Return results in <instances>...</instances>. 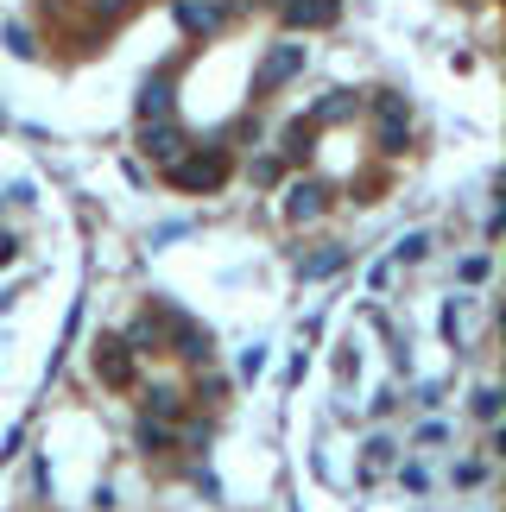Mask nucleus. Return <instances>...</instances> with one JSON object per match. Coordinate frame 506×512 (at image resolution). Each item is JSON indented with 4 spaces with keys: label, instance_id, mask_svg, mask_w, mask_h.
I'll return each instance as SVG.
<instances>
[{
    "label": "nucleus",
    "instance_id": "obj_3",
    "mask_svg": "<svg viewBox=\"0 0 506 512\" xmlns=\"http://www.w3.org/2000/svg\"><path fill=\"white\" fill-rule=\"evenodd\" d=\"M178 13H184V26H197V32H216L228 7H222V0H184Z\"/></svg>",
    "mask_w": 506,
    "mask_h": 512
},
{
    "label": "nucleus",
    "instance_id": "obj_2",
    "mask_svg": "<svg viewBox=\"0 0 506 512\" xmlns=\"http://www.w3.org/2000/svg\"><path fill=\"white\" fill-rule=\"evenodd\" d=\"M298 70H304V45H285V51H272V57H266L260 83L272 89V83H285V76H298Z\"/></svg>",
    "mask_w": 506,
    "mask_h": 512
},
{
    "label": "nucleus",
    "instance_id": "obj_1",
    "mask_svg": "<svg viewBox=\"0 0 506 512\" xmlns=\"http://www.w3.org/2000/svg\"><path fill=\"white\" fill-rule=\"evenodd\" d=\"M336 0H285V26H329Z\"/></svg>",
    "mask_w": 506,
    "mask_h": 512
}]
</instances>
